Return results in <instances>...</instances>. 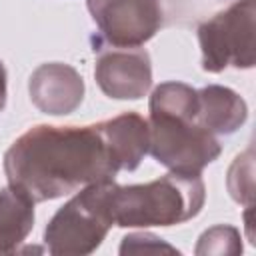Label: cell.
<instances>
[{"label": "cell", "mask_w": 256, "mask_h": 256, "mask_svg": "<svg viewBox=\"0 0 256 256\" xmlns=\"http://www.w3.org/2000/svg\"><path fill=\"white\" fill-rule=\"evenodd\" d=\"M112 180L80 188L44 228V244L54 256L94 252L114 226L108 210V186Z\"/></svg>", "instance_id": "3"}, {"label": "cell", "mask_w": 256, "mask_h": 256, "mask_svg": "<svg viewBox=\"0 0 256 256\" xmlns=\"http://www.w3.org/2000/svg\"><path fill=\"white\" fill-rule=\"evenodd\" d=\"M228 192L230 196L244 204L252 206L254 204V162H252V148H248L244 154L236 156L230 170H228Z\"/></svg>", "instance_id": "12"}, {"label": "cell", "mask_w": 256, "mask_h": 256, "mask_svg": "<svg viewBox=\"0 0 256 256\" xmlns=\"http://www.w3.org/2000/svg\"><path fill=\"white\" fill-rule=\"evenodd\" d=\"M86 6L112 48H140L164 24L160 0H86Z\"/></svg>", "instance_id": "6"}, {"label": "cell", "mask_w": 256, "mask_h": 256, "mask_svg": "<svg viewBox=\"0 0 256 256\" xmlns=\"http://www.w3.org/2000/svg\"><path fill=\"white\" fill-rule=\"evenodd\" d=\"M148 252V250H166V252H178L174 246L162 242V238L154 236V234H148V232H134V234H128L122 238V246H120V254H126V252Z\"/></svg>", "instance_id": "14"}, {"label": "cell", "mask_w": 256, "mask_h": 256, "mask_svg": "<svg viewBox=\"0 0 256 256\" xmlns=\"http://www.w3.org/2000/svg\"><path fill=\"white\" fill-rule=\"evenodd\" d=\"M6 68H4V64H2V60H0V112L4 110V106H6Z\"/></svg>", "instance_id": "15"}, {"label": "cell", "mask_w": 256, "mask_h": 256, "mask_svg": "<svg viewBox=\"0 0 256 256\" xmlns=\"http://www.w3.org/2000/svg\"><path fill=\"white\" fill-rule=\"evenodd\" d=\"M94 78L114 100H140L152 86L150 56L142 48H112L98 56Z\"/></svg>", "instance_id": "7"}, {"label": "cell", "mask_w": 256, "mask_h": 256, "mask_svg": "<svg viewBox=\"0 0 256 256\" xmlns=\"http://www.w3.org/2000/svg\"><path fill=\"white\" fill-rule=\"evenodd\" d=\"M34 200L14 186L0 188V254H12L34 228Z\"/></svg>", "instance_id": "11"}, {"label": "cell", "mask_w": 256, "mask_h": 256, "mask_svg": "<svg viewBox=\"0 0 256 256\" xmlns=\"http://www.w3.org/2000/svg\"><path fill=\"white\" fill-rule=\"evenodd\" d=\"M254 0H236L198 26L206 72L254 66Z\"/></svg>", "instance_id": "5"}, {"label": "cell", "mask_w": 256, "mask_h": 256, "mask_svg": "<svg viewBox=\"0 0 256 256\" xmlns=\"http://www.w3.org/2000/svg\"><path fill=\"white\" fill-rule=\"evenodd\" d=\"M206 188L200 174L170 172L146 184L108 186V210L114 226L150 228L174 226L200 214Z\"/></svg>", "instance_id": "2"}, {"label": "cell", "mask_w": 256, "mask_h": 256, "mask_svg": "<svg viewBox=\"0 0 256 256\" xmlns=\"http://www.w3.org/2000/svg\"><path fill=\"white\" fill-rule=\"evenodd\" d=\"M4 172L10 186L34 202H46L94 182L114 180L120 166L100 124H38L20 134L6 150Z\"/></svg>", "instance_id": "1"}, {"label": "cell", "mask_w": 256, "mask_h": 256, "mask_svg": "<svg viewBox=\"0 0 256 256\" xmlns=\"http://www.w3.org/2000/svg\"><path fill=\"white\" fill-rule=\"evenodd\" d=\"M148 136L152 158L176 174H200L222 152L216 134L192 116L150 112Z\"/></svg>", "instance_id": "4"}, {"label": "cell", "mask_w": 256, "mask_h": 256, "mask_svg": "<svg viewBox=\"0 0 256 256\" xmlns=\"http://www.w3.org/2000/svg\"><path fill=\"white\" fill-rule=\"evenodd\" d=\"M28 92L32 104L40 112L50 116H66L82 104L84 80L70 64L46 62L32 72Z\"/></svg>", "instance_id": "8"}, {"label": "cell", "mask_w": 256, "mask_h": 256, "mask_svg": "<svg viewBox=\"0 0 256 256\" xmlns=\"http://www.w3.org/2000/svg\"><path fill=\"white\" fill-rule=\"evenodd\" d=\"M242 252L240 232L234 226H214L206 230L196 246V254H238Z\"/></svg>", "instance_id": "13"}, {"label": "cell", "mask_w": 256, "mask_h": 256, "mask_svg": "<svg viewBox=\"0 0 256 256\" xmlns=\"http://www.w3.org/2000/svg\"><path fill=\"white\" fill-rule=\"evenodd\" d=\"M98 124L120 170H136L148 154V120L136 112H124Z\"/></svg>", "instance_id": "9"}, {"label": "cell", "mask_w": 256, "mask_h": 256, "mask_svg": "<svg viewBox=\"0 0 256 256\" xmlns=\"http://www.w3.org/2000/svg\"><path fill=\"white\" fill-rule=\"evenodd\" d=\"M248 118V106L244 98L232 88L210 84L198 90V114L196 120L208 132L234 134Z\"/></svg>", "instance_id": "10"}]
</instances>
